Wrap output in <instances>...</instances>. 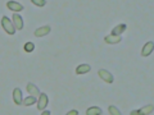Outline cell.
<instances>
[{"instance_id": "6da1fadb", "label": "cell", "mask_w": 154, "mask_h": 115, "mask_svg": "<svg viewBox=\"0 0 154 115\" xmlns=\"http://www.w3.org/2000/svg\"><path fill=\"white\" fill-rule=\"evenodd\" d=\"M2 26H3L4 31H5L8 35H14V33H16V27H14L13 22L5 16L2 18Z\"/></svg>"}, {"instance_id": "7a4b0ae2", "label": "cell", "mask_w": 154, "mask_h": 115, "mask_svg": "<svg viewBox=\"0 0 154 115\" xmlns=\"http://www.w3.org/2000/svg\"><path fill=\"white\" fill-rule=\"evenodd\" d=\"M98 74H99L100 78H102V79L104 81V82H107V83H113L114 77H113V74L110 73V72L105 70V69H99Z\"/></svg>"}, {"instance_id": "3957f363", "label": "cell", "mask_w": 154, "mask_h": 115, "mask_svg": "<svg viewBox=\"0 0 154 115\" xmlns=\"http://www.w3.org/2000/svg\"><path fill=\"white\" fill-rule=\"evenodd\" d=\"M48 102H49L48 95L46 93H40V96H38V100H37V109L40 110V111L45 110V108L48 106Z\"/></svg>"}, {"instance_id": "277c9868", "label": "cell", "mask_w": 154, "mask_h": 115, "mask_svg": "<svg viewBox=\"0 0 154 115\" xmlns=\"http://www.w3.org/2000/svg\"><path fill=\"white\" fill-rule=\"evenodd\" d=\"M154 111V106L153 105H146L145 108H141V109H139V110H132L131 113V115H143V114H152Z\"/></svg>"}, {"instance_id": "5b68a950", "label": "cell", "mask_w": 154, "mask_h": 115, "mask_svg": "<svg viewBox=\"0 0 154 115\" xmlns=\"http://www.w3.org/2000/svg\"><path fill=\"white\" fill-rule=\"evenodd\" d=\"M12 22H13L14 27H16V30H19V31H21L22 28H23V18L19 16V14H17V13H14V14H13Z\"/></svg>"}, {"instance_id": "8992f818", "label": "cell", "mask_w": 154, "mask_h": 115, "mask_svg": "<svg viewBox=\"0 0 154 115\" xmlns=\"http://www.w3.org/2000/svg\"><path fill=\"white\" fill-rule=\"evenodd\" d=\"M7 7L9 10H13V12H22L23 9H25V7L22 5V4H19L17 1H14V0H11V1H8L7 3Z\"/></svg>"}, {"instance_id": "52a82bcc", "label": "cell", "mask_w": 154, "mask_h": 115, "mask_svg": "<svg viewBox=\"0 0 154 115\" xmlns=\"http://www.w3.org/2000/svg\"><path fill=\"white\" fill-rule=\"evenodd\" d=\"M13 101L16 105H21L23 102V97H22V90L21 88H14L13 90Z\"/></svg>"}, {"instance_id": "ba28073f", "label": "cell", "mask_w": 154, "mask_h": 115, "mask_svg": "<svg viewBox=\"0 0 154 115\" xmlns=\"http://www.w3.org/2000/svg\"><path fill=\"white\" fill-rule=\"evenodd\" d=\"M154 50V42L153 41H148L145 45L143 46V49H141V55L143 56H149L153 52Z\"/></svg>"}, {"instance_id": "9c48e42d", "label": "cell", "mask_w": 154, "mask_h": 115, "mask_svg": "<svg viewBox=\"0 0 154 115\" xmlns=\"http://www.w3.org/2000/svg\"><path fill=\"white\" fill-rule=\"evenodd\" d=\"M51 31V28L50 26H42V27H38L37 30L35 31V36L36 37H44L46 35H49Z\"/></svg>"}, {"instance_id": "30bf717a", "label": "cell", "mask_w": 154, "mask_h": 115, "mask_svg": "<svg viewBox=\"0 0 154 115\" xmlns=\"http://www.w3.org/2000/svg\"><path fill=\"white\" fill-rule=\"evenodd\" d=\"M121 36H117V35H108V36H105L104 37V41L107 42V44H109V45H113V44H118V42H121Z\"/></svg>"}, {"instance_id": "8fae6325", "label": "cell", "mask_w": 154, "mask_h": 115, "mask_svg": "<svg viewBox=\"0 0 154 115\" xmlns=\"http://www.w3.org/2000/svg\"><path fill=\"white\" fill-rule=\"evenodd\" d=\"M26 88H27V92L30 93L31 96H35V97H36V96H40V93H41L40 90H38L36 86L33 84V83H31V82L27 83V87H26Z\"/></svg>"}, {"instance_id": "7c38bea8", "label": "cell", "mask_w": 154, "mask_h": 115, "mask_svg": "<svg viewBox=\"0 0 154 115\" xmlns=\"http://www.w3.org/2000/svg\"><path fill=\"white\" fill-rule=\"evenodd\" d=\"M91 70V66L89 64H80L79 66L76 68V74H86L89 73V72Z\"/></svg>"}, {"instance_id": "4fadbf2b", "label": "cell", "mask_w": 154, "mask_h": 115, "mask_svg": "<svg viewBox=\"0 0 154 115\" xmlns=\"http://www.w3.org/2000/svg\"><path fill=\"white\" fill-rule=\"evenodd\" d=\"M126 28L127 26L125 25V23H121V25H118V26H116L113 30H112V35H117V36H121L122 33L126 31Z\"/></svg>"}, {"instance_id": "5bb4252c", "label": "cell", "mask_w": 154, "mask_h": 115, "mask_svg": "<svg viewBox=\"0 0 154 115\" xmlns=\"http://www.w3.org/2000/svg\"><path fill=\"white\" fill-rule=\"evenodd\" d=\"M100 114H103V110L98 106H93L86 110V115H100Z\"/></svg>"}, {"instance_id": "9a60e30c", "label": "cell", "mask_w": 154, "mask_h": 115, "mask_svg": "<svg viewBox=\"0 0 154 115\" xmlns=\"http://www.w3.org/2000/svg\"><path fill=\"white\" fill-rule=\"evenodd\" d=\"M37 102V100H36V97H35V96H28V97L27 99H25V100H23V105H25V106H32V105L33 104H36Z\"/></svg>"}, {"instance_id": "2e32d148", "label": "cell", "mask_w": 154, "mask_h": 115, "mask_svg": "<svg viewBox=\"0 0 154 115\" xmlns=\"http://www.w3.org/2000/svg\"><path fill=\"white\" fill-rule=\"evenodd\" d=\"M23 49H25V51L26 52H31V51H33L35 50V45H33V42H26L25 44V46H23Z\"/></svg>"}, {"instance_id": "e0dca14e", "label": "cell", "mask_w": 154, "mask_h": 115, "mask_svg": "<svg viewBox=\"0 0 154 115\" xmlns=\"http://www.w3.org/2000/svg\"><path fill=\"white\" fill-rule=\"evenodd\" d=\"M108 111H109L110 115H121V111H119V110L116 108V106H113V105L108 108Z\"/></svg>"}, {"instance_id": "ac0fdd59", "label": "cell", "mask_w": 154, "mask_h": 115, "mask_svg": "<svg viewBox=\"0 0 154 115\" xmlns=\"http://www.w3.org/2000/svg\"><path fill=\"white\" fill-rule=\"evenodd\" d=\"M32 4H35L37 7H44L46 5V0H31Z\"/></svg>"}, {"instance_id": "d6986e66", "label": "cell", "mask_w": 154, "mask_h": 115, "mask_svg": "<svg viewBox=\"0 0 154 115\" xmlns=\"http://www.w3.org/2000/svg\"><path fill=\"white\" fill-rule=\"evenodd\" d=\"M67 115H79V111L77 110H71V111L67 113Z\"/></svg>"}, {"instance_id": "ffe728a7", "label": "cell", "mask_w": 154, "mask_h": 115, "mask_svg": "<svg viewBox=\"0 0 154 115\" xmlns=\"http://www.w3.org/2000/svg\"><path fill=\"white\" fill-rule=\"evenodd\" d=\"M42 115H50V111H42Z\"/></svg>"}]
</instances>
